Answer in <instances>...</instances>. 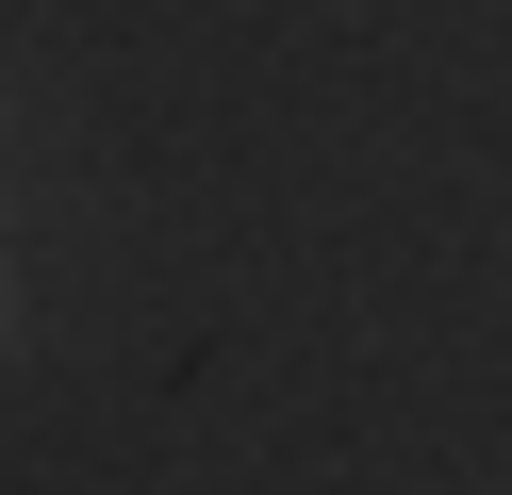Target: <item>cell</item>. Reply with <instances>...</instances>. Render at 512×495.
<instances>
[{
    "label": "cell",
    "instance_id": "obj_1",
    "mask_svg": "<svg viewBox=\"0 0 512 495\" xmlns=\"http://www.w3.org/2000/svg\"><path fill=\"white\" fill-rule=\"evenodd\" d=\"M34 347V281H17V248H0V363Z\"/></svg>",
    "mask_w": 512,
    "mask_h": 495
}]
</instances>
